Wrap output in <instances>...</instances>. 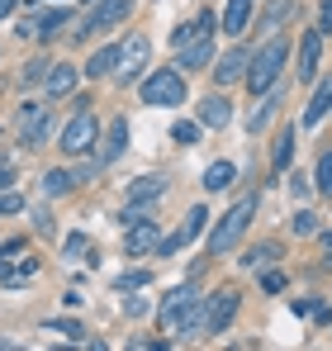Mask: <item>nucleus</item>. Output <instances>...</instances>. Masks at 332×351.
<instances>
[{
  "label": "nucleus",
  "mask_w": 332,
  "mask_h": 351,
  "mask_svg": "<svg viewBox=\"0 0 332 351\" xmlns=\"http://www.w3.org/2000/svg\"><path fill=\"white\" fill-rule=\"evenodd\" d=\"M95 10H91V19H86V29H71L76 38H86L91 29H114V24H123L128 19V10H133V0H91Z\"/></svg>",
  "instance_id": "8"
},
{
  "label": "nucleus",
  "mask_w": 332,
  "mask_h": 351,
  "mask_svg": "<svg viewBox=\"0 0 332 351\" xmlns=\"http://www.w3.org/2000/svg\"><path fill=\"white\" fill-rule=\"evenodd\" d=\"M48 138H53V110L48 105H24L19 110V143L43 147Z\"/></svg>",
  "instance_id": "4"
},
{
  "label": "nucleus",
  "mask_w": 332,
  "mask_h": 351,
  "mask_svg": "<svg viewBox=\"0 0 332 351\" xmlns=\"http://www.w3.org/2000/svg\"><path fill=\"white\" fill-rule=\"evenodd\" d=\"M294 10V0H271V10H266V19H261V29H276L280 19Z\"/></svg>",
  "instance_id": "30"
},
{
  "label": "nucleus",
  "mask_w": 332,
  "mask_h": 351,
  "mask_svg": "<svg viewBox=\"0 0 332 351\" xmlns=\"http://www.w3.org/2000/svg\"><path fill=\"white\" fill-rule=\"evenodd\" d=\"M233 176H237L233 162H214V167L204 171V190H228V185H233Z\"/></svg>",
  "instance_id": "24"
},
{
  "label": "nucleus",
  "mask_w": 332,
  "mask_h": 351,
  "mask_svg": "<svg viewBox=\"0 0 332 351\" xmlns=\"http://www.w3.org/2000/svg\"><path fill=\"white\" fill-rule=\"evenodd\" d=\"M271 114H276V100H266V105H261V110L252 114V123H247V128H252V133H261V128L271 123Z\"/></svg>",
  "instance_id": "32"
},
{
  "label": "nucleus",
  "mask_w": 332,
  "mask_h": 351,
  "mask_svg": "<svg viewBox=\"0 0 332 351\" xmlns=\"http://www.w3.org/2000/svg\"><path fill=\"white\" fill-rule=\"evenodd\" d=\"M67 24H71V14H67V10H53V14H43V24H38V34H34V38L53 43V38L62 34V29H67Z\"/></svg>",
  "instance_id": "25"
},
{
  "label": "nucleus",
  "mask_w": 332,
  "mask_h": 351,
  "mask_svg": "<svg viewBox=\"0 0 332 351\" xmlns=\"http://www.w3.org/2000/svg\"><path fill=\"white\" fill-rule=\"evenodd\" d=\"M214 34V14H200V19H190V24H180L176 34H171V43H176V53L180 48H190V43H200V38H209Z\"/></svg>",
  "instance_id": "14"
},
{
  "label": "nucleus",
  "mask_w": 332,
  "mask_h": 351,
  "mask_svg": "<svg viewBox=\"0 0 332 351\" xmlns=\"http://www.w3.org/2000/svg\"><path fill=\"white\" fill-rule=\"evenodd\" d=\"M247 58H252L247 48H228V53L214 62V81H219V86H233V81H242V71H247Z\"/></svg>",
  "instance_id": "13"
},
{
  "label": "nucleus",
  "mask_w": 332,
  "mask_h": 351,
  "mask_svg": "<svg viewBox=\"0 0 332 351\" xmlns=\"http://www.w3.org/2000/svg\"><path fill=\"white\" fill-rule=\"evenodd\" d=\"M285 62H289V43H285V38H271L261 53H252V58H247V71H242V76H247L252 95H266V90L276 86L280 71H285Z\"/></svg>",
  "instance_id": "1"
},
{
  "label": "nucleus",
  "mask_w": 332,
  "mask_h": 351,
  "mask_svg": "<svg viewBox=\"0 0 332 351\" xmlns=\"http://www.w3.org/2000/svg\"><path fill=\"white\" fill-rule=\"evenodd\" d=\"M228 119H233V105L223 95H204L200 100V128H223Z\"/></svg>",
  "instance_id": "16"
},
{
  "label": "nucleus",
  "mask_w": 332,
  "mask_h": 351,
  "mask_svg": "<svg viewBox=\"0 0 332 351\" xmlns=\"http://www.w3.org/2000/svg\"><path fill=\"white\" fill-rule=\"evenodd\" d=\"M328 110H332V86H318L313 105L304 110V123H309V128H313V123H323V119H328Z\"/></svg>",
  "instance_id": "23"
},
{
  "label": "nucleus",
  "mask_w": 332,
  "mask_h": 351,
  "mask_svg": "<svg viewBox=\"0 0 332 351\" xmlns=\"http://www.w3.org/2000/svg\"><path fill=\"white\" fill-rule=\"evenodd\" d=\"M19 209H24V199H19V195H5V190H0V214H19Z\"/></svg>",
  "instance_id": "35"
},
{
  "label": "nucleus",
  "mask_w": 332,
  "mask_h": 351,
  "mask_svg": "<svg viewBox=\"0 0 332 351\" xmlns=\"http://www.w3.org/2000/svg\"><path fill=\"white\" fill-rule=\"evenodd\" d=\"M252 214H257V195H242L228 214H223L219 223H214V233H209V256H223V252H233L242 233H247V223H252Z\"/></svg>",
  "instance_id": "2"
},
{
  "label": "nucleus",
  "mask_w": 332,
  "mask_h": 351,
  "mask_svg": "<svg viewBox=\"0 0 332 351\" xmlns=\"http://www.w3.org/2000/svg\"><path fill=\"white\" fill-rule=\"evenodd\" d=\"M14 5H19V0H0V19H5V14H10Z\"/></svg>",
  "instance_id": "40"
},
{
  "label": "nucleus",
  "mask_w": 332,
  "mask_h": 351,
  "mask_svg": "<svg viewBox=\"0 0 332 351\" xmlns=\"http://www.w3.org/2000/svg\"><path fill=\"white\" fill-rule=\"evenodd\" d=\"M62 252H67V256H81V252H86V237H81V233H71L67 242H62Z\"/></svg>",
  "instance_id": "37"
},
{
  "label": "nucleus",
  "mask_w": 332,
  "mask_h": 351,
  "mask_svg": "<svg viewBox=\"0 0 332 351\" xmlns=\"http://www.w3.org/2000/svg\"><path fill=\"white\" fill-rule=\"evenodd\" d=\"M123 147H128V119H114V123H110V143H105L100 162H119V157H123Z\"/></svg>",
  "instance_id": "20"
},
{
  "label": "nucleus",
  "mask_w": 332,
  "mask_h": 351,
  "mask_svg": "<svg viewBox=\"0 0 332 351\" xmlns=\"http://www.w3.org/2000/svg\"><path fill=\"white\" fill-rule=\"evenodd\" d=\"M318 29H328V34H332V0H323V10H318Z\"/></svg>",
  "instance_id": "39"
},
{
  "label": "nucleus",
  "mask_w": 332,
  "mask_h": 351,
  "mask_svg": "<svg viewBox=\"0 0 332 351\" xmlns=\"http://www.w3.org/2000/svg\"><path fill=\"white\" fill-rule=\"evenodd\" d=\"M43 81H48V95H71L76 90V66H67V62L62 66H48Z\"/></svg>",
  "instance_id": "18"
},
{
  "label": "nucleus",
  "mask_w": 332,
  "mask_h": 351,
  "mask_svg": "<svg viewBox=\"0 0 332 351\" xmlns=\"http://www.w3.org/2000/svg\"><path fill=\"white\" fill-rule=\"evenodd\" d=\"M237 304H242V294L237 290H219L209 304H204V332H228V323L237 318Z\"/></svg>",
  "instance_id": "7"
},
{
  "label": "nucleus",
  "mask_w": 332,
  "mask_h": 351,
  "mask_svg": "<svg viewBox=\"0 0 332 351\" xmlns=\"http://www.w3.org/2000/svg\"><path fill=\"white\" fill-rule=\"evenodd\" d=\"M114 285H119V290H143V285H147V271H128V276H119Z\"/></svg>",
  "instance_id": "33"
},
{
  "label": "nucleus",
  "mask_w": 332,
  "mask_h": 351,
  "mask_svg": "<svg viewBox=\"0 0 332 351\" xmlns=\"http://www.w3.org/2000/svg\"><path fill=\"white\" fill-rule=\"evenodd\" d=\"M48 66H53L48 58H34V62H24V81H43V76H48Z\"/></svg>",
  "instance_id": "31"
},
{
  "label": "nucleus",
  "mask_w": 332,
  "mask_h": 351,
  "mask_svg": "<svg viewBox=\"0 0 332 351\" xmlns=\"http://www.w3.org/2000/svg\"><path fill=\"white\" fill-rule=\"evenodd\" d=\"M195 304H200V294L190 290V285H180V290H171V294L162 299V308H157V328H162V332H176V328L185 323V313H190Z\"/></svg>",
  "instance_id": "6"
},
{
  "label": "nucleus",
  "mask_w": 332,
  "mask_h": 351,
  "mask_svg": "<svg viewBox=\"0 0 332 351\" xmlns=\"http://www.w3.org/2000/svg\"><path fill=\"white\" fill-rule=\"evenodd\" d=\"M294 233H299V237H313V233H318V219H313V214H299V219H294Z\"/></svg>",
  "instance_id": "34"
},
{
  "label": "nucleus",
  "mask_w": 332,
  "mask_h": 351,
  "mask_svg": "<svg viewBox=\"0 0 332 351\" xmlns=\"http://www.w3.org/2000/svg\"><path fill=\"white\" fill-rule=\"evenodd\" d=\"M76 185H81V171H62V167H57V171L43 176V195H67V190H76Z\"/></svg>",
  "instance_id": "21"
},
{
  "label": "nucleus",
  "mask_w": 332,
  "mask_h": 351,
  "mask_svg": "<svg viewBox=\"0 0 332 351\" xmlns=\"http://www.w3.org/2000/svg\"><path fill=\"white\" fill-rule=\"evenodd\" d=\"M261 285L276 294V290H285V276H280V271H266V276H261Z\"/></svg>",
  "instance_id": "38"
},
{
  "label": "nucleus",
  "mask_w": 332,
  "mask_h": 351,
  "mask_svg": "<svg viewBox=\"0 0 332 351\" xmlns=\"http://www.w3.org/2000/svg\"><path fill=\"white\" fill-rule=\"evenodd\" d=\"M95 133H100V128H95V114H91V110L81 105V110H76V119H71V123L62 128V152H71V157H81V152H91V143H95Z\"/></svg>",
  "instance_id": "5"
},
{
  "label": "nucleus",
  "mask_w": 332,
  "mask_h": 351,
  "mask_svg": "<svg viewBox=\"0 0 332 351\" xmlns=\"http://www.w3.org/2000/svg\"><path fill=\"white\" fill-rule=\"evenodd\" d=\"M247 19H252V0H228V10H223V34H242Z\"/></svg>",
  "instance_id": "19"
},
{
  "label": "nucleus",
  "mask_w": 332,
  "mask_h": 351,
  "mask_svg": "<svg viewBox=\"0 0 332 351\" xmlns=\"http://www.w3.org/2000/svg\"><path fill=\"white\" fill-rule=\"evenodd\" d=\"M57 332H62V337H71V342H81V337H86V332H81V323H71V318H67V323H53Z\"/></svg>",
  "instance_id": "36"
},
{
  "label": "nucleus",
  "mask_w": 332,
  "mask_h": 351,
  "mask_svg": "<svg viewBox=\"0 0 332 351\" xmlns=\"http://www.w3.org/2000/svg\"><path fill=\"white\" fill-rule=\"evenodd\" d=\"M143 105H157V110H171V105H185V76L176 66H162L143 81Z\"/></svg>",
  "instance_id": "3"
},
{
  "label": "nucleus",
  "mask_w": 332,
  "mask_h": 351,
  "mask_svg": "<svg viewBox=\"0 0 332 351\" xmlns=\"http://www.w3.org/2000/svg\"><path fill=\"white\" fill-rule=\"evenodd\" d=\"M10 180H14V176H10V171H0V190H10Z\"/></svg>",
  "instance_id": "41"
},
{
  "label": "nucleus",
  "mask_w": 332,
  "mask_h": 351,
  "mask_svg": "<svg viewBox=\"0 0 332 351\" xmlns=\"http://www.w3.org/2000/svg\"><path fill=\"white\" fill-rule=\"evenodd\" d=\"M176 62H180L185 71H204V66L214 62V34H209V38H200V43H190V48H180Z\"/></svg>",
  "instance_id": "15"
},
{
  "label": "nucleus",
  "mask_w": 332,
  "mask_h": 351,
  "mask_svg": "<svg viewBox=\"0 0 332 351\" xmlns=\"http://www.w3.org/2000/svg\"><path fill=\"white\" fill-rule=\"evenodd\" d=\"M123 247H128V256H147L157 247V223L152 219H133L128 233H123Z\"/></svg>",
  "instance_id": "11"
},
{
  "label": "nucleus",
  "mask_w": 332,
  "mask_h": 351,
  "mask_svg": "<svg viewBox=\"0 0 332 351\" xmlns=\"http://www.w3.org/2000/svg\"><path fill=\"white\" fill-rule=\"evenodd\" d=\"M147 53H152V43H147L143 34H133V38L119 48V62H114V66H119V81H133L138 66H147Z\"/></svg>",
  "instance_id": "9"
},
{
  "label": "nucleus",
  "mask_w": 332,
  "mask_h": 351,
  "mask_svg": "<svg viewBox=\"0 0 332 351\" xmlns=\"http://www.w3.org/2000/svg\"><path fill=\"white\" fill-rule=\"evenodd\" d=\"M323 252H328V261H332V237L328 233H323Z\"/></svg>",
  "instance_id": "42"
},
{
  "label": "nucleus",
  "mask_w": 332,
  "mask_h": 351,
  "mask_svg": "<svg viewBox=\"0 0 332 351\" xmlns=\"http://www.w3.org/2000/svg\"><path fill=\"white\" fill-rule=\"evenodd\" d=\"M162 190H166L162 176H143V180H133V185H128V204H152Z\"/></svg>",
  "instance_id": "17"
},
{
  "label": "nucleus",
  "mask_w": 332,
  "mask_h": 351,
  "mask_svg": "<svg viewBox=\"0 0 332 351\" xmlns=\"http://www.w3.org/2000/svg\"><path fill=\"white\" fill-rule=\"evenodd\" d=\"M313 185H318V195L332 199V152H323V162H318V171H313Z\"/></svg>",
  "instance_id": "28"
},
{
  "label": "nucleus",
  "mask_w": 332,
  "mask_h": 351,
  "mask_svg": "<svg viewBox=\"0 0 332 351\" xmlns=\"http://www.w3.org/2000/svg\"><path fill=\"white\" fill-rule=\"evenodd\" d=\"M204 219H209V214H204V209L195 204V209L185 214V223H180V228H176L171 237H166V242H157V252H162V256H176V252H180V247H185L190 237H200V233H204Z\"/></svg>",
  "instance_id": "10"
},
{
  "label": "nucleus",
  "mask_w": 332,
  "mask_h": 351,
  "mask_svg": "<svg viewBox=\"0 0 332 351\" xmlns=\"http://www.w3.org/2000/svg\"><path fill=\"white\" fill-rule=\"evenodd\" d=\"M289 157H294V128H280V138H276V171L289 167Z\"/></svg>",
  "instance_id": "27"
},
{
  "label": "nucleus",
  "mask_w": 332,
  "mask_h": 351,
  "mask_svg": "<svg viewBox=\"0 0 332 351\" xmlns=\"http://www.w3.org/2000/svg\"><path fill=\"white\" fill-rule=\"evenodd\" d=\"M171 138H176L180 147H195V143H200V123H185V119H180V123L171 128Z\"/></svg>",
  "instance_id": "29"
},
{
  "label": "nucleus",
  "mask_w": 332,
  "mask_h": 351,
  "mask_svg": "<svg viewBox=\"0 0 332 351\" xmlns=\"http://www.w3.org/2000/svg\"><path fill=\"white\" fill-rule=\"evenodd\" d=\"M114 62H119V48H100V53H91V62H86V76H91V81L110 76Z\"/></svg>",
  "instance_id": "22"
},
{
  "label": "nucleus",
  "mask_w": 332,
  "mask_h": 351,
  "mask_svg": "<svg viewBox=\"0 0 332 351\" xmlns=\"http://www.w3.org/2000/svg\"><path fill=\"white\" fill-rule=\"evenodd\" d=\"M276 256H280V247H276V242H261V247H252V252L242 256V266H247V271H261V266H271Z\"/></svg>",
  "instance_id": "26"
},
{
  "label": "nucleus",
  "mask_w": 332,
  "mask_h": 351,
  "mask_svg": "<svg viewBox=\"0 0 332 351\" xmlns=\"http://www.w3.org/2000/svg\"><path fill=\"white\" fill-rule=\"evenodd\" d=\"M318 58H323V29H309L304 43H299V81L318 76Z\"/></svg>",
  "instance_id": "12"
}]
</instances>
